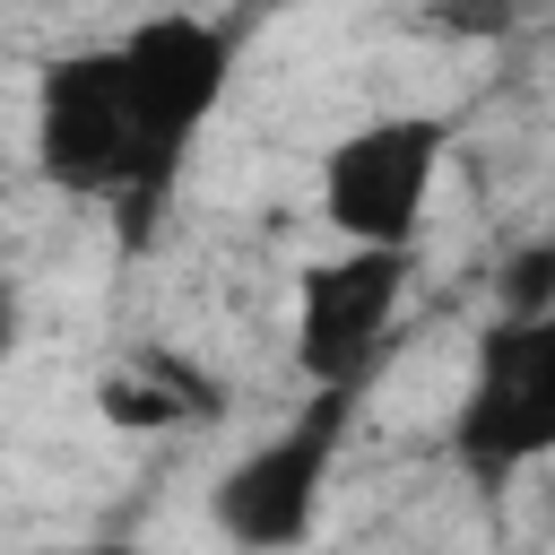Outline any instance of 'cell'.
Masks as SVG:
<instances>
[{"mask_svg":"<svg viewBox=\"0 0 555 555\" xmlns=\"http://www.w3.org/2000/svg\"><path fill=\"white\" fill-rule=\"evenodd\" d=\"M43 555H130L121 538H87V546H43Z\"/></svg>","mask_w":555,"mask_h":555,"instance_id":"cell-8","label":"cell"},{"mask_svg":"<svg viewBox=\"0 0 555 555\" xmlns=\"http://www.w3.org/2000/svg\"><path fill=\"white\" fill-rule=\"evenodd\" d=\"M416 286V243H338L295 269V364L304 382H373Z\"/></svg>","mask_w":555,"mask_h":555,"instance_id":"cell-5","label":"cell"},{"mask_svg":"<svg viewBox=\"0 0 555 555\" xmlns=\"http://www.w3.org/2000/svg\"><path fill=\"white\" fill-rule=\"evenodd\" d=\"M35 173L61 199L130 208V104L113 43H78L35 69Z\"/></svg>","mask_w":555,"mask_h":555,"instance_id":"cell-6","label":"cell"},{"mask_svg":"<svg viewBox=\"0 0 555 555\" xmlns=\"http://www.w3.org/2000/svg\"><path fill=\"white\" fill-rule=\"evenodd\" d=\"M356 408H364V382H312L304 408L260 434L217 486H208V529L234 546V555H295L312 529H321V503H330V477L356 442Z\"/></svg>","mask_w":555,"mask_h":555,"instance_id":"cell-2","label":"cell"},{"mask_svg":"<svg viewBox=\"0 0 555 555\" xmlns=\"http://www.w3.org/2000/svg\"><path fill=\"white\" fill-rule=\"evenodd\" d=\"M451 165V113H373L321 147L312 208L338 243H416Z\"/></svg>","mask_w":555,"mask_h":555,"instance_id":"cell-4","label":"cell"},{"mask_svg":"<svg viewBox=\"0 0 555 555\" xmlns=\"http://www.w3.org/2000/svg\"><path fill=\"white\" fill-rule=\"evenodd\" d=\"M95 408H104L113 425H130V434H165V425L208 416V408H217V382H199V373L173 364V356H139L130 373H113V382L95 390Z\"/></svg>","mask_w":555,"mask_h":555,"instance_id":"cell-7","label":"cell"},{"mask_svg":"<svg viewBox=\"0 0 555 555\" xmlns=\"http://www.w3.org/2000/svg\"><path fill=\"white\" fill-rule=\"evenodd\" d=\"M451 460L468 486H512L520 468L555 460V304L503 312L477 338L451 408Z\"/></svg>","mask_w":555,"mask_h":555,"instance_id":"cell-3","label":"cell"},{"mask_svg":"<svg viewBox=\"0 0 555 555\" xmlns=\"http://www.w3.org/2000/svg\"><path fill=\"white\" fill-rule=\"evenodd\" d=\"M234 52H243V35L225 17H199V9H156V17L113 35L121 104H130V208L121 217L165 208V191L191 165V139L208 130V113L234 87Z\"/></svg>","mask_w":555,"mask_h":555,"instance_id":"cell-1","label":"cell"}]
</instances>
